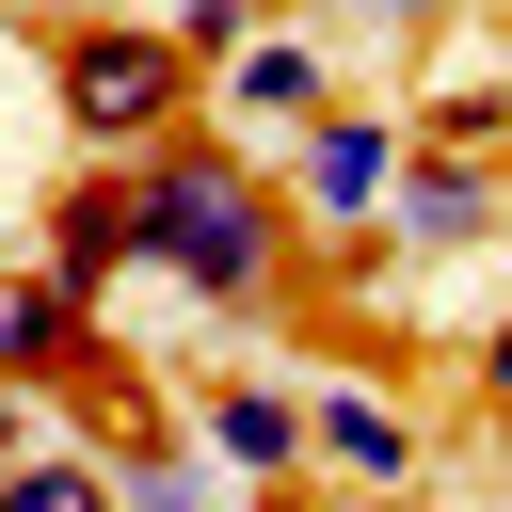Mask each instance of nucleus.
Returning <instances> with one entry per match:
<instances>
[{"instance_id": "f257e3e1", "label": "nucleus", "mask_w": 512, "mask_h": 512, "mask_svg": "<svg viewBox=\"0 0 512 512\" xmlns=\"http://www.w3.org/2000/svg\"><path fill=\"white\" fill-rule=\"evenodd\" d=\"M128 192H144V272L160 288H192L208 320H272L288 288H304V256H288V176L240 144V128H160L144 160H128Z\"/></svg>"}, {"instance_id": "f03ea898", "label": "nucleus", "mask_w": 512, "mask_h": 512, "mask_svg": "<svg viewBox=\"0 0 512 512\" xmlns=\"http://www.w3.org/2000/svg\"><path fill=\"white\" fill-rule=\"evenodd\" d=\"M48 96H64L80 160H144L160 128L208 112V80H192V48H176L160 16H64V32H48Z\"/></svg>"}, {"instance_id": "7ed1b4c3", "label": "nucleus", "mask_w": 512, "mask_h": 512, "mask_svg": "<svg viewBox=\"0 0 512 512\" xmlns=\"http://www.w3.org/2000/svg\"><path fill=\"white\" fill-rule=\"evenodd\" d=\"M32 272H48V288H80V304H112V288L144 272V192H128V160H80V176L48 192Z\"/></svg>"}, {"instance_id": "20e7f679", "label": "nucleus", "mask_w": 512, "mask_h": 512, "mask_svg": "<svg viewBox=\"0 0 512 512\" xmlns=\"http://www.w3.org/2000/svg\"><path fill=\"white\" fill-rule=\"evenodd\" d=\"M384 176H400V112L320 96V112L288 128V208H304V224H368V208H384Z\"/></svg>"}, {"instance_id": "39448f33", "label": "nucleus", "mask_w": 512, "mask_h": 512, "mask_svg": "<svg viewBox=\"0 0 512 512\" xmlns=\"http://www.w3.org/2000/svg\"><path fill=\"white\" fill-rule=\"evenodd\" d=\"M496 208H512V160H448V144H400V176H384V240L400 256H464V240H496Z\"/></svg>"}, {"instance_id": "423d86ee", "label": "nucleus", "mask_w": 512, "mask_h": 512, "mask_svg": "<svg viewBox=\"0 0 512 512\" xmlns=\"http://www.w3.org/2000/svg\"><path fill=\"white\" fill-rule=\"evenodd\" d=\"M320 96H336L320 32H272V16H256V32H240V48L208 64V128H272V144H288V128H304Z\"/></svg>"}, {"instance_id": "0eeeda50", "label": "nucleus", "mask_w": 512, "mask_h": 512, "mask_svg": "<svg viewBox=\"0 0 512 512\" xmlns=\"http://www.w3.org/2000/svg\"><path fill=\"white\" fill-rule=\"evenodd\" d=\"M304 464H320L336 496H400V480H416V416H400L384 384H320V400H304Z\"/></svg>"}, {"instance_id": "6e6552de", "label": "nucleus", "mask_w": 512, "mask_h": 512, "mask_svg": "<svg viewBox=\"0 0 512 512\" xmlns=\"http://www.w3.org/2000/svg\"><path fill=\"white\" fill-rule=\"evenodd\" d=\"M192 448H208L224 480H304V384H208Z\"/></svg>"}, {"instance_id": "1a4fd4ad", "label": "nucleus", "mask_w": 512, "mask_h": 512, "mask_svg": "<svg viewBox=\"0 0 512 512\" xmlns=\"http://www.w3.org/2000/svg\"><path fill=\"white\" fill-rule=\"evenodd\" d=\"M80 352H96V304L48 272H0V384H64Z\"/></svg>"}, {"instance_id": "9d476101", "label": "nucleus", "mask_w": 512, "mask_h": 512, "mask_svg": "<svg viewBox=\"0 0 512 512\" xmlns=\"http://www.w3.org/2000/svg\"><path fill=\"white\" fill-rule=\"evenodd\" d=\"M96 464H112V512H240V496H224V480H208L176 432H112Z\"/></svg>"}, {"instance_id": "9b49d317", "label": "nucleus", "mask_w": 512, "mask_h": 512, "mask_svg": "<svg viewBox=\"0 0 512 512\" xmlns=\"http://www.w3.org/2000/svg\"><path fill=\"white\" fill-rule=\"evenodd\" d=\"M400 144H448V160H512V80L480 64V80H432L416 112H400Z\"/></svg>"}, {"instance_id": "f8f14e48", "label": "nucleus", "mask_w": 512, "mask_h": 512, "mask_svg": "<svg viewBox=\"0 0 512 512\" xmlns=\"http://www.w3.org/2000/svg\"><path fill=\"white\" fill-rule=\"evenodd\" d=\"M0 512H112V464L96 448H16L0 464Z\"/></svg>"}, {"instance_id": "ddd939ff", "label": "nucleus", "mask_w": 512, "mask_h": 512, "mask_svg": "<svg viewBox=\"0 0 512 512\" xmlns=\"http://www.w3.org/2000/svg\"><path fill=\"white\" fill-rule=\"evenodd\" d=\"M160 32H176V48H192V80H208V64H224V48H240V32H256V0H176V16H160Z\"/></svg>"}, {"instance_id": "4468645a", "label": "nucleus", "mask_w": 512, "mask_h": 512, "mask_svg": "<svg viewBox=\"0 0 512 512\" xmlns=\"http://www.w3.org/2000/svg\"><path fill=\"white\" fill-rule=\"evenodd\" d=\"M480 416H496V432H512V320H496V336H480Z\"/></svg>"}, {"instance_id": "2eb2a0df", "label": "nucleus", "mask_w": 512, "mask_h": 512, "mask_svg": "<svg viewBox=\"0 0 512 512\" xmlns=\"http://www.w3.org/2000/svg\"><path fill=\"white\" fill-rule=\"evenodd\" d=\"M352 16H368V32H432L448 0H352Z\"/></svg>"}, {"instance_id": "dca6fc26", "label": "nucleus", "mask_w": 512, "mask_h": 512, "mask_svg": "<svg viewBox=\"0 0 512 512\" xmlns=\"http://www.w3.org/2000/svg\"><path fill=\"white\" fill-rule=\"evenodd\" d=\"M16 448H32V384H0V464H16Z\"/></svg>"}, {"instance_id": "f3484780", "label": "nucleus", "mask_w": 512, "mask_h": 512, "mask_svg": "<svg viewBox=\"0 0 512 512\" xmlns=\"http://www.w3.org/2000/svg\"><path fill=\"white\" fill-rule=\"evenodd\" d=\"M368 512H416V480H400V496H368Z\"/></svg>"}]
</instances>
